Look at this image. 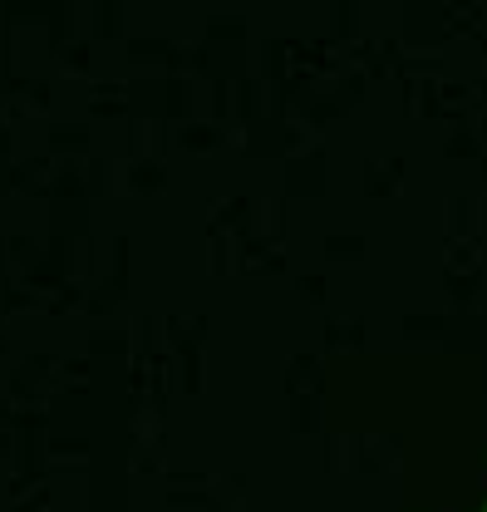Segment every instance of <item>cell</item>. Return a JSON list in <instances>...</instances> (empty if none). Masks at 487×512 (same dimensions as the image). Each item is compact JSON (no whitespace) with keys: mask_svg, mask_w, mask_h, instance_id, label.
<instances>
[]
</instances>
